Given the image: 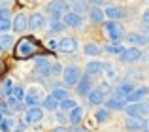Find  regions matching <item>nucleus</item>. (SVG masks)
Returning <instances> with one entry per match:
<instances>
[{
  "label": "nucleus",
  "mask_w": 149,
  "mask_h": 132,
  "mask_svg": "<svg viewBox=\"0 0 149 132\" xmlns=\"http://www.w3.org/2000/svg\"><path fill=\"white\" fill-rule=\"evenodd\" d=\"M57 49L62 51V53H74V51H77V40L66 36V38H62V40L57 42Z\"/></svg>",
  "instance_id": "obj_10"
},
{
  "label": "nucleus",
  "mask_w": 149,
  "mask_h": 132,
  "mask_svg": "<svg viewBox=\"0 0 149 132\" xmlns=\"http://www.w3.org/2000/svg\"><path fill=\"white\" fill-rule=\"evenodd\" d=\"M42 108H44V110H49V111H55L58 108V100L55 98L53 94H47V96H44V100H42Z\"/></svg>",
  "instance_id": "obj_24"
},
{
  "label": "nucleus",
  "mask_w": 149,
  "mask_h": 132,
  "mask_svg": "<svg viewBox=\"0 0 149 132\" xmlns=\"http://www.w3.org/2000/svg\"><path fill=\"white\" fill-rule=\"evenodd\" d=\"M51 94H53L55 98H57L58 102H61V100L68 98V96H70V92H68V89H64V87H57V89H55L53 92H51Z\"/></svg>",
  "instance_id": "obj_32"
},
{
  "label": "nucleus",
  "mask_w": 149,
  "mask_h": 132,
  "mask_svg": "<svg viewBox=\"0 0 149 132\" xmlns=\"http://www.w3.org/2000/svg\"><path fill=\"white\" fill-rule=\"evenodd\" d=\"M8 13H10V0H6L4 6H0V17H8Z\"/></svg>",
  "instance_id": "obj_40"
},
{
  "label": "nucleus",
  "mask_w": 149,
  "mask_h": 132,
  "mask_svg": "<svg viewBox=\"0 0 149 132\" xmlns=\"http://www.w3.org/2000/svg\"><path fill=\"white\" fill-rule=\"evenodd\" d=\"M104 64L106 63H102V60H91L87 66H85V74H89V76H98V74L104 72Z\"/></svg>",
  "instance_id": "obj_21"
},
{
  "label": "nucleus",
  "mask_w": 149,
  "mask_h": 132,
  "mask_svg": "<svg viewBox=\"0 0 149 132\" xmlns=\"http://www.w3.org/2000/svg\"><path fill=\"white\" fill-rule=\"evenodd\" d=\"M42 119H44V108H40V106H30V108H26L25 123H29V125H36V123H40Z\"/></svg>",
  "instance_id": "obj_6"
},
{
  "label": "nucleus",
  "mask_w": 149,
  "mask_h": 132,
  "mask_svg": "<svg viewBox=\"0 0 149 132\" xmlns=\"http://www.w3.org/2000/svg\"><path fill=\"white\" fill-rule=\"evenodd\" d=\"M44 25H45V15L44 13H32L29 17V28H32V30H40V28H44Z\"/></svg>",
  "instance_id": "obj_18"
},
{
  "label": "nucleus",
  "mask_w": 149,
  "mask_h": 132,
  "mask_svg": "<svg viewBox=\"0 0 149 132\" xmlns=\"http://www.w3.org/2000/svg\"><path fill=\"white\" fill-rule=\"evenodd\" d=\"M62 72V66L61 64H51V76H58Z\"/></svg>",
  "instance_id": "obj_42"
},
{
  "label": "nucleus",
  "mask_w": 149,
  "mask_h": 132,
  "mask_svg": "<svg viewBox=\"0 0 149 132\" xmlns=\"http://www.w3.org/2000/svg\"><path fill=\"white\" fill-rule=\"evenodd\" d=\"M62 77H64V83L66 85H76L81 77V70L77 66H66L62 70Z\"/></svg>",
  "instance_id": "obj_7"
},
{
  "label": "nucleus",
  "mask_w": 149,
  "mask_h": 132,
  "mask_svg": "<svg viewBox=\"0 0 149 132\" xmlns=\"http://www.w3.org/2000/svg\"><path fill=\"white\" fill-rule=\"evenodd\" d=\"M91 89H93V79H91V76H89V74H81L79 81L76 83L77 94H79V96H87L89 92H91Z\"/></svg>",
  "instance_id": "obj_8"
},
{
  "label": "nucleus",
  "mask_w": 149,
  "mask_h": 132,
  "mask_svg": "<svg viewBox=\"0 0 149 132\" xmlns=\"http://www.w3.org/2000/svg\"><path fill=\"white\" fill-rule=\"evenodd\" d=\"M11 91H13V81H11L10 77H6V79H4V83L0 85V96L8 98V96L11 94Z\"/></svg>",
  "instance_id": "obj_27"
},
{
  "label": "nucleus",
  "mask_w": 149,
  "mask_h": 132,
  "mask_svg": "<svg viewBox=\"0 0 149 132\" xmlns=\"http://www.w3.org/2000/svg\"><path fill=\"white\" fill-rule=\"evenodd\" d=\"M104 13H106V17L111 19V21H119V19L125 17V10L119 8V6H108L104 10Z\"/></svg>",
  "instance_id": "obj_19"
},
{
  "label": "nucleus",
  "mask_w": 149,
  "mask_h": 132,
  "mask_svg": "<svg viewBox=\"0 0 149 132\" xmlns=\"http://www.w3.org/2000/svg\"><path fill=\"white\" fill-rule=\"evenodd\" d=\"M106 51H108L109 55H121V53L125 51V47L121 44H111V45H106Z\"/></svg>",
  "instance_id": "obj_33"
},
{
  "label": "nucleus",
  "mask_w": 149,
  "mask_h": 132,
  "mask_svg": "<svg viewBox=\"0 0 149 132\" xmlns=\"http://www.w3.org/2000/svg\"><path fill=\"white\" fill-rule=\"evenodd\" d=\"M51 132H70L68 129H64V126H57V129H53Z\"/></svg>",
  "instance_id": "obj_50"
},
{
  "label": "nucleus",
  "mask_w": 149,
  "mask_h": 132,
  "mask_svg": "<svg viewBox=\"0 0 149 132\" xmlns=\"http://www.w3.org/2000/svg\"><path fill=\"white\" fill-rule=\"evenodd\" d=\"M89 2H91L93 6H102V4H104L106 0H89Z\"/></svg>",
  "instance_id": "obj_49"
},
{
  "label": "nucleus",
  "mask_w": 149,
  "mask_h": 132,
  "mask_svg": "<svg viewBox=\"0 0 149 132\" xmlns=\"http://www.w3.org/2000/svg\"><path fill=\"white\" fill-rule=\"evenodd\" d=\"M147 96H149V87L142 85V87H136L134 91L127 96V102H140V100L147 98Z\"/></svg>",
  "instance_id": "obj_17"
},
{
  "label": "nucleus",
  "mask_w": 149,
  "mask_h": 132,
  "mask_svg": "<svg viewBox=\"0 0 149 132\" xmlns=\"http://www.w3.org/2000/svg\"><path fill=\"white\" fill-rule=\"evenodd\" d=\"M104 72H106V77H108V79H115L117 77V72L111 64H104Z\"/></svg>",
  "instance_id": "obj_38"
},
{
  "label": "nucleus",
  "mask_w": 149,
  "mask_h": 132,
  "mask_svg": "<svg viewBox=\"0 0 149 132\" xmlns=\"http://www.w3.org/2000/svg\"><path fill=\"white\" fill-rule=\"evenodd\" d=\"M125 126H127L128 132H140L143 129V117H140V115H128Z\"/></svg>",
  "instance_id": "obj_15"
},
{
  "label": "nucleus",
  "mask_w": 149,
  "mask_h": 132,
  "mask_svg": "<svg viewBox=\"0 0 149 132\" xmlns=\"http://www.w3.org/2000/svg\"><path fill=\"white\" fill-rule=\"evenodd\" d=\"M95 119H96L98 123H106V121H109V110H108V108H100V110H96Z\"/></svg>",
  "instance_id": "obj_30"
},
{
  "label": "nucleus",
  "mask_w": 149,
  "mask_h": 132,
  "mask_svg": "<svg viewBox=\"0 0 149 132\" xmlns=\"http://www.w3.org/2000/svg\"><path fill=\"white\" fill-rule=\"evenodd\" d=\"M44 91H42V87H38V85H32V87L29 89V91L25 92V104L26 108L30 106H38V104H42V100H44Z\"/></svg>",
  "instance_id": "obj_3"
},
{
  "label": "nucleus",
  "mask_w": 149,
  "mask_h": 132,
  "mask_svg": "<svg viewBox=\"0 0 149 132\" xmlns=\"http://www.w3.org/2000/svg\"><path fill=\"white\" fill-rule=\"evenodd\" d=\"M70 10V4L66 0H51L47 2V15L51 19H62V15Z\"/></svg>",
  "instance_id": "obj_2"
},
{
  "label": "nucleus",
  "mask_w": 149,
  "mask_h": 132,
  "mask_svg": "<svg viewBox=\"0 0 149 132\" xmlns=\"http://www.w3.org/2000/svg\"><path fill=\"white\" fill-rule=\"evenodd\" d=\"M11 130H13V121L4 117L2 121H0V132H11Z\"/></svg>",
  "instance_id": "obj_34"
},
{
  "label": "nucleus",
  "mask_w": 149,
  "mask_h": 132,
  "mask_svg": "<svg viewBox=\"0 0 149 132\" xmlns=\"http://www.w3.org/2000/svg\"><path fill=\"white\" fill-rule=\"evenodd\" d=\"M127 40L130 42L132 45H147L149 44V40H147V36L146 34H140V32H128L127 34Z\"/></svg>",
  "instance_id": "obj_22"
},
{
  "label": "nucleus",
  "mask_w": 149,
  "mask_h": 132,
  "mask_svg": "<svg viewBox=\"0 0 149 132\" xmlns=\"http://www.w3.org/2000/svg\"><path fill=\"white\" fill-rule=\"evenodd\" d=\"M147 40H149V34H147Z\"/></svg>",
  "instance_id": "obj_52"
},
{
  "label": "nucleus",
  "mask_w": 149,
  "mask_h": 132,
  "mask_svg": "<svg viewBox=\"0 0 149 132\" xmlns=\"http://www.w3.org/2000/svg\"><path fill=\"white\" fill-rule=\"evenodd\" d=\"M140 132H143V130H140Z\"/></svg>",
  "instance_id": "obj_53"
},
{
  "label": "nucleus",
  "mask_w": 149,
  "mask_h": 132,
  "mask_svg": "<svg viewBox=\"0 0 149 132\" xmlns=\"http://www.w3.org/2000/svg\"><path fill=\"white\" fill-rule=\"evenodd\" d=\"M134 89H136V87H134V81H128V79H127V81L119 83L115 89H113V96H119V98H125V100H127V96L130 94Z\"/></svg>",
  "instance_id": "obj_12"
},
{
  "label": "nucleus",
  "mask_w": 149,
  "mask_h": 132,
  "mask_svg": "<svg viewBox=\"0 0 149 132\" xmlns=\"http://www.w3.org/2000/svg\"><path fill=\"white\" fill-rule=\"evenodd\" d=\"M143 132H149V117H143Z\"/></svg>",
  "instance_id": "obj_47"
},
{
  "label": "nucleus",
  "mask_w": 149,
  "mask_h": 132,
  "mask_svg": "<svg viewBox=\"0 0 149 132\" xmlns=\"http://www.w3.org/2000/svg\"><path fill=\"white\" fill-rule=\"evenodd\" d=\"M10 28H11V21L8 17H0V34L8 32Z\"/></svg>",
  "instance_id": "obj_37"
},
{
  "label": "nucleus",
  "mask_w": 149,
  "mask_h": 132,
  "mask_svg": "<svg viewBox=\"0 0 149 132\" xmlns=\"http://www.w3.org/2000/svg\"><path fill=\"white\" fill-rule=\"evenodd\" d=\"M104 28H106V32H108L111 44H121V40H123V28H121L119 23L109 19V21L104 25Z\"/></svg>",
  "instance_id": "obj_4"
},
{
  "label": "nucleus",
  "mask_w": 149,
  "mask_h": 132,
  "mask_svg": "<svg viewBox=\"0 0 149 132\" xmlns=\"http://www.w3.org/2000/svg\"><path fill=\"white\" fill-rule=\"evenodd\" d=\"M19 2H21L23 6H30V4H38V2H42V0H19Z\"/></svg>",
  "instance_id": "obj_45"
},
{
  "label": "nucleus",
  "mask_w": 149,
  "mask_h": 132,
  "mask_svg": "<svg viewBox=\"0 0 149 132\" xmlns=\"http://www.w3.org/2000/svg\"><path fill=\"white\" fill-rule=\"evenodd\" d=\"M106 13L104 10H100V6H91V21L93 23H104Z\"/></svg>",
  "instance_id": "obj_25"
},
{
  "label": "nucleus",
  "mask_w": 149,
  "mask_h": 132,
  "mask_svg": "<svg viewBox=\"0 0 149 132\" xmlns=\"http://www.w3.org/2000/svg\"><path fill=\"white\" fill-rule=\"evenodd\" d=\"M55 119H57L58 123H62V125H64V123H68V113H64V110H62V111H58V113L55 115Z\"/></svg>",
  "instance_id": "obj_41"
},
{
  "label": "nucleus",
  "mask_w": 149,
  "mask_h": 132,
  "mask_svg": "<svg viewBox=\"0 0 149 132\" xmlns=\"http://www.w3.org/2000/svg\"><path fill=\"white\" fill-rule=\"evenodd\" d=\"M83 53L87 57H98L100 53H102V47H100V45H96V44H85Z\"/></svg>",
  "instance_id": "obj_29"
},
{
  "label": "nucleus",
  "mask_w": 149,
  "mask_h": 132,
  "mask_svg": "<svg viewBox=\"0 0 149 132\" xmlns=\"http://www.w3.org/2000/svg\"><path fill=\"white\" fill-rule=\"evenodd\" d=\"M62 21H64L66 26H72V28H79L83 25V15L77 13V11H66L62 15Z\"/></svg>",
  "instance_id": "obj_9"
},
{
  "label": "nucleus",
  "mask_w": 149,
  "mask_h": 132,
  "mask_svg": "<svg viewBox=\"0 0 149 132\" xmlns=\"http://www.w3.org/2000/svg\"><path fill=\"white\" fill-rule=\"evenodd\" d=\"M140 117H149V100H140Z\"/></svg>",
  "instance_id": "obj_35"
},
{
  "label": "nucleus",
  "mask_w": 149,
  "mask_h": 132,
  "mask_svg": "<svg viewBox=\"0 0 149 132\" xmlns=\"http://www.w3.org/2000/svg\"><path fill=\"white\" fill-rule=\"evenodd\" d=\"M11 28L15 30V32H25L26 28H29V17H26L25 13H17L13 17V21H11Z\"/></svg>",
  "instance_id": "obj_14"
},
{
  "label": "nucleus",
  "mask_w": 149,
  "mask_h": 132,
  "mask_svg": "<svg viewBox=\"0 0 149 132\" xmlns=\"http://www.w3.org/2000/svg\"><path fill=\"white\" fill-rule=\"evenodd\" d=\"M142 49L138 47V45H132V47H128V49H125L123 53L119 55V59L123 60V63H127V64H132V63H140L142 60Z\"/></svg>",
  "instance_id": "obj_5"
},
{
  "label": "nucleus",
  "mask_w": 149,
  "mask_h": 132,
  "mask_svg": "<svg viewBox=\"0 0 149 132\" xmlns=\"http://www.w3.org/2000/svg\"><path fill=\"white\" fill-rule=\"evenodd\" d=\"M11 94H13L15 98H19V100L25 98V91H23V87H19V85H13V91H11Z\"/></svg>",
  "instance_id": "obj_39"
},
{
  "label": "nucleus",
  "mask_w": 149,
  "mask_h": 132,
  "mask_svg": "<svg viewBox=\"0 0 149 132\" xmlns=\"http://www.w3.org/2000/svg\"><path fill=\"white\" fill-rule=\"evenodd\" d=\"M70 132H87V130H85L83 126H79V125H74V129L70 130Z\"/></svg>",
  "instance_id": "obj_48"
},
{
  "label": "nucleus",
  "mask_w": 149,
  "mask_h": 132,
  "mask_svg": "<svg viewBox=\"0 0 149 132\" xmlns=\"http://www.w3.org/2000/svg\"><path fill=\"white\" fill-rule=\"evenodd\" d=\"M76 106H77V102H76V100H72L70 96L58 102V108H61V110H64V111H70L72 108H76Z\"/></svg>",
  "instance_id": "obj_31"
},
{
  "label": "nucleus",
  "mask_w": 149,
  "mask_h": 132,
  "mask_svg": "<svg viewBox=\"0 0 149 132\" xmlns=\"http://www.w3.org/2000/svg\"><path fill=\"white\" fill-rule=\"evenodd\" d=\"M72 8H74V11L83 15L85 11H91V2H89V0H76Z\"/></svg>",
  "instance_id": "obj_26"
},
{
  "label": "nucleus",
  "mask_w": 149,
  "mask_h": 132,
  "mask_svg": "<svg viewBox=\"0 0 149 132\" xmlns=\"http://www.w3.org/2000/svg\"><path fill=\"white\" fill-rule=\"evenodd\" d=\"M6 104L10 106V110L11 111H23V110H26V104H25V100H19V98H15L13 94H10L6 98Z\"/></svg>",
  "instance_id": "obj_23"
},
{
  "label": "nucleus",
  "mask_w": 149,
  "mask_h": 132,
  "mask_svg": "<svg viewBox=\"0 0 149 132\" xmlns=\"http://www.w3.org/2000/svg\"><path fill=\"white\" fill-rule=\"evenodd\" d=\"M142 60H143V63H146V64H149V47H147L146 51L142 53Z\"/></svg>",
  "instance_id": "obj_44"
},
{
  "label": "nucleus",
  "mask_w": 149,
  "mask_h": 132,
  "mask_svg": "<svg viewBox=\"0 0 149 132\" xmlns=\"http://www.w3.org/2000/svg\"><path fill=\"white\" fill-rule=\"evenodd\" d=\"M106 94H108V92H106L102 87H96V89H91V92L87 94V98H89V102H91L93 106H100V104H104Z\"/></svg>",
  "instance_id": "obj_13"
},
{
  "label": "nucleus",
  "mask_w": 149,
  "mask_h": 132,
  "mask_svg": "<svg viewBox=\"0 0 149 132\" xmlns=\"http://www.w3.org/2000/svg\"><path fill=\"white\" fill-rule=\"evenodd\" d=\"M0 111H2V113H6V115H10V113H11L10 106H8V104H2V102H0Z\"/></svg>",
  "instance_id": "obj_43"
},
{
  "label": "nucleus",
  "mask_w": 149,
  "mask_h": 132,
  "mask_svg": "<svg viewBox=\"0 0 149 132\" xmlns=\"http://www.w3.org/2000/svg\"><path fill=\"white\" fill-rule=\"evenodd\" d=\"M34 70H36V74H40V76L49 77L51 76V63H49V59L38 57V59L34 60Z\"/></svg>",
  "instance_id": "obj_11"
},
{
  "label": "nucleus",
  "mask_w": 149,
  "mask_h": 132,
  "mask_svg": "<svg viewBox=\"0 0 149 132\" xmlns=\"http://www.w3.org/2000/svg\"><path fill=\"white\" fill-rule=\"evenodd\" d=\"M64 28H66L64 21H58V19H53V23H51V30H53V32H62Z\"/></svg>",
  "instance_id": "obj_36"
},
{
  "label": "nucleus",
  "mask_w": 149,
  "mask_h": 132,
  "mask_svg": "<svg viewBox=\"0 0 149 132\" xmlns=\"http://www.w3.org/2000/svg\"><path fill=\"white\" fill-rule=\"evenodd\" d=\"M104 106L108 108L109 111H111V110L123 111L125 106H127V100H125V98H119V96H111V98H106L104 100Z\"/></svg>",
  "instance_id": "obj_16"
},
{
  "label": "nucleus",
  "mask_w": 149,
  "mask_h": 132,
  "mask_svg": "<svg viewBox=\"0 0 149 132\" xmlns=\"http://www.w3.org/2000/svg\"><path fill=\"white\" fill-rule=\"evenodd\" d=\"M13 45V36H10V34H6L4 32L2 36H0V51L2 53H6L8 49Z\"/></svg>",
  "instance_id": "obj_28"
},
{
  "label": "nucleus",
  "mask_w": 149,
  "mask_h": 132,
  "mask_svg": "<svg viewBox=\"0 0 149 132\" xmlns=\"http://www.w3.org/2000/svg\"><path fill=\"white\" fill-rule=\"evenodd\" d=\"M83 115H85V110L81 106L72 108L70 113H68V123H72V125H79V123L83 121Z\"/></svg>",
  "instance_id": "obj_20"
},
{
  "label": "nucleus",
  "mask_w": 149,
  "mask_h": 132,
  "mask_svg": "<svg viewBox=\"0 0 149 132\" xmlns=\"http://www.w3.org/2000/svg\"><path fill=\"white\" fill-rule=\"evenodd\" d=\"M42 51V44L36 38H23L15 45V57L17 59H29L32 55H38Z\"/></svg>",
  "instance_id": "obj_1"
},
{
  "label": "nucleus",
  "mask_w": 149,
  "mask_h": 132,
  "mask_svg": "<svg viewBox=\"0 0 149 132\" xmlns=\"http://www.w3.org/2000/svg\"><path fill=\"white\" fill-rule=\"evenodd\" d=\"M142 21L146 23V25H149V10L143 11V15H142Z\"/></svg>",
  "instance_id": "obj_46"
},
{
  "label": "nucleus",
  "mask_w": 149,
  "mask_h": 132,
  "mask_svg": "<svg viewBox=\"0 0 149 132\" xmlns=\"http://www.w3.org/2000/svg\"><path fill=\"white\" fill-rule=\"evenodd\" d=\"M2 119H4V115H2V111H0V121H2Z\"/></svg>",
  "instance_id": "obj_51"
}]
</instances>
